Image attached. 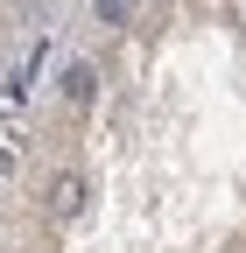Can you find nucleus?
Listing matches in <instances>:
<instances>
[{
    "mask_svg": "<svg viewBox=\"0 0 246 253\" xmlns=\"http://www.w3.org/2000/svg\"><path fill=\"white\" fill-rule=\"evenodd\" d=\"M49 211H78V176H56L49 183Z\"/></svg>",
    "mask_w": 246,
    "mask_h": 253,
    "instance_id": "f257e3e1",
    "label": "nucleus"
},
{
    "mask_svg": "<svg viewBox=\"0 0 246 253\" xmlns=\"http://www.w3.org/2000/svg\"><path fill=\"white\" fill-rule=\"evenodd\" d=\"M64 91H71V99H84V91H91V71H84V63H71V78H64Z\"/></svg>",
    "mask_w": 246,
    "mask_h": 253,
    "instance_id": "f03ea898",
    "label": "nucleus"
}]
</instances>
